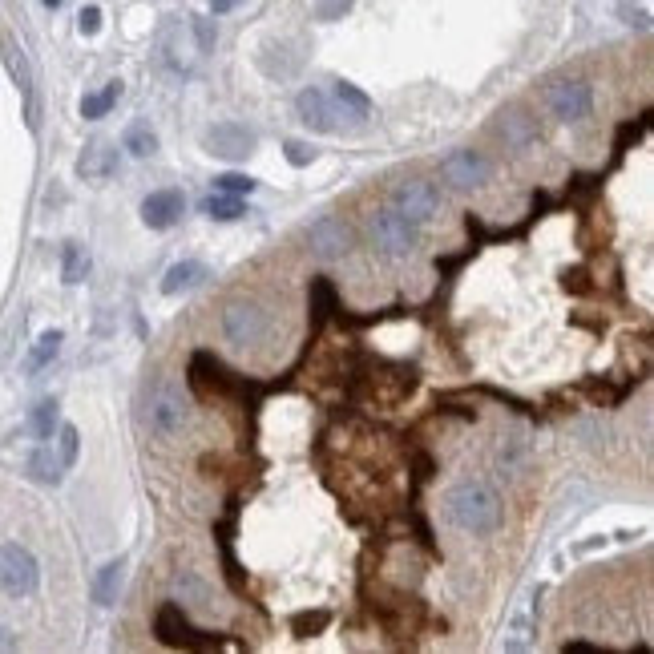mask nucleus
<instances>
[{
    "mask_svg": "<svg viewBox=\"0 0 654 654\" xmlns=\"http://www.w3.org/2000/svg\"><path fill=\"white\" fill-rule=\"evenodd\" d=\"M327 626V614H303V618H295V634H311V630H323Z\"/></svg>",
    "mask_w": 654,
    "mask_h": 654,
    "instance_id": "obj_34",
    "label": "nucleus"
},
{
    "mask_svg": "<svg viewBox=\"0 0 654 654\" xmlns=\"http://www.w3.org/2000/svg\"><path fill=\"white\" fill-rule=\"evenodd\" d=\"M85 275H89V255H85V247L65 243V251H61V279H65L69 287H77V283H85Z\"/></svg>",
    "mask_w": 654,
    "mask_h": 654,
    "instance_id": "obj_22",
    "label": "nucleus"
},
{
    "mask_svg": "<svg viewBox=\"0 0 654 654\" xmlns=\"http://www.w3.org/2000/svg\"><path fill=\"white\" fill-rule=\"evenodd\" d=\"M154 626H158V638H162L166 646L202 650V646H210V642H214V638H206L202 630H194V626L186 622L182 606H162V610H158V618H154Z\"/></svg>",
    "mask_w": 654,
    "mask_h": 654,
    "instance_id": "obj_9",
    "label": "nucleus"
},
{
    "mask_svg": "<svg viewBox=\"0 0 654 654\" xmlns=\"http://www.w3.org/2000/svg\"><path fill=\"white\" fill-rule=\"evenodd\" d=\"M214 190H223V194H251L255 190V178H247V174H223V178H214Z\"/></svg>",
    "mask_w": 654,
    "mask_h": 654,
    "instance_id": "obj_30",
    "label": "nucleus"
},
{
    "mask_svg": "<svg viewBox=\"0 0 654 654\" xmlns=\"http://www.w3.org/2000/svg\"><path fill=\"white\" fill-rule=\"evenodd\" d=\"M348 5H352V0H327V5L319 9V17H323V21H332V17H340Z\"/></svg>",
    "mask_w": 654,
    "mask_h": 654,
    "instance_id": "obj_35",
    "label": "nucleus"
},
{
    "mask_svg": "<svg viewBox=\"0 0 654 654\" xmlns=\"http://www.w3.org/2000/svg\"><path fill=\"white\" fill-rule=\"evenodd\" d=\"M77 29H81L85 37H93V33L101 29V9H97V5H85L81 17H77Z\"/></svg>",
    "mask_w": 654,
    "mask_h": 654,
    "instance_id": "obj_32",
    "label": "nucleus"
},
{
    "mask_svg": "<svg viewBox=\"0 0 654 654\" xmlns=\"http://www.w3.org/2000/svg\"><path fill=\"white\" fill-rule=\"evenodd\" d=\"M445 509H449V521H453L457 529L473 533V537L493 533L497 521H501V501H497V493H493L489 485H481V481H465V485L449 489Z\"/></svg>",
    "mask_w": 654,
    "mask_h": 654,
    "instance_id": "obj_1",
    "label": "nucleus"
},
{
    "mask_svg": "<svg viewBox=\"0 0 654 654\" xmlns=\"http://www.w3.org/2000/svg\"><path fill=\"white\" fill-rule=\"evenodd\" d=\"M590 85L586 81H554L545 89V105L558 122H582L590 114Z\"/></svg>",
    "mask_w": 654,
    "mask_h": 654,
    "instance_id": "obj_7",
    "label": "nucleus"
},
{
    "mask_svg": "<svg viewBox=\"0 0 654 654\" xmlns=\"http://www.w3.org/2000/svg\"><path fill=\"white\" fill-rule=\"evenodd\" d=\"M0 57H5V65H9V73H13V81H17V89H21L25 101H29V114H33V69H29V61H25V53L17 49L13 37L0 41Z\"/></svg>",
    "mask_w": 654,
    "mask_h": 654,
    "instance_id": "obj_16",
    "label": "nucleus"
},
{
    "mask_svg": "<svg viewBox=\"0 0 654 654\" xmlns=\"http://www.w3.org/2000/svg\"><path fill=\"white\" fill-rule=\"evenodd\" d=\"M29 428H33L37 441H49L53 428H57V400H41L33 408V416H29Z\"/></svg>",
    "mask_w": 654,
    "mask_h": 654,
    "instance_id": "obj_25",
    "label": "nucleus"
},
{
    "mask_svg": "<svg viewBox=\"0 0 654 654\" xmlns=\"http://www.w3.org/2000/svg\"><path fill=\"white\" fill-rule=\"evenodd\" d=\"M223 336L235 348H251V344H259L267 336V315L255 303H231L223 311Z\"/></svg>",
    "mask_w": 654,
    "mask_h": 654,
    "instance_id": "obj_5",
    "label": "nucleus"
},
{
    "mask_svg": "<svg viewBox=\"0 0 654 654\" xmlns=\"http://www.w3.org/2000/svg\"><path fill=\"white\" fill-rule=\"evenodd\" d=\"M202 214L206 218H218V223H235V218H243L247 214V206L239 202V194H210L206 202H202Z\"/></svg>",
    "mask_w": 654,
    "mask_h": 654,
    "instance_id": "obj_20",
    "label": "nucleus"
},
{
    "mask_svg": "<svg viewBox=\"0 0 654 654\" xmlns=\"http://www.w3.org/2000/svg\"><path fill=\"white\" fill-rule=\"evenodd\" d=\"M190 33H194V41H198V53H210L214 49V25L210 21H202V17H190Z\"/></svg>",
    "mask_w": 654,
    "mask_h": 654,
    "instance_id": "obj_31",
    "label": "nucleus"
},
{
    "mask_svg": "<svg viewBox=\"0 0 654 654\" xmlns=\"http://www.w3.org/2000/svg\"><path fill=\"white\" fill-rule=\"evenodd\" d=\"M255 142L259 138L239 122H218L206 130V150L214 158H227V162H243L247 154H255Z\"/></svg>",
    "mask_w": 654,
    "mask_h": 654,
    "instance_id": "obj_8",
    "label": "nucleus"
},
{
    "mask_svg": "<svg viewBox=\"0 0 654 654\" xmlns=\"http://www.w3.org/2000/svg\"><path fill=\"white\" fill-rule=\"evenodd\" d=\"M122 586H126V562L101 566L97 578H93V602H97V606H114L118 594H122Z\"/></svg>",
    "mask_w": 654,
    "mask_h": 654,
    "instance_id": "obj_15",
    "label": "nucleus"
},
{
    "mask_svg": "<svg viewBox=\"0 0 654 654\" xmlns=\"http://www.w3.org/2000/svg\"><path fill=\"white\" fill-rule=\"evenodd\" d=\"M436 186L432 182H424V178H408V182H400L396 190H392V210H400L408 223H428V218L436 214Z\"/></svg>",
    "mask_w": 654,
    "mask_h": 654,
    "instance_id": "obj_6",
    "label": "nucleus"
},
{
    "mask_svg": "<svg viewBox=\"0 0 654 654\" xmlns=\"http://www.w3.org/2000/svg\"><path fill=\"white\" fill-rule=\"evenodd\" d=\"M13 642H17L13 630H9V626H0V650H13Z\"/></svg>",
    "mask_w": 654,
    "mask_h": 654,
    "instance_id": "obj_38",
    "label": "nucleus"
},
{
    "mask_svg": "<svg viewBox=\"0 0 654 654\" xmlns=\"http://www.w3.org/2000/svg\"><path fill=\"white\" fill-rule=\"evenodd\" d=\"M45 5H49V9H57V5H61V0H45Z\"/></svg>",
    "mask_w": 654,
    "mask_h": 654,
    "instance_id": "obj_39",
    "label": "nucleus"
},
{
    "mask_svg": "<svg viewBox=\"0 0 654 654\" xmlns=\"http://www.w3.org/2000/svg\"><path fill=\"white\" fill-rule=\"evenodd\" d=\"M118 170V150H109V142H89L85 146V154L77 158V174L85 178V182H101V178H109Z\"/></svg>",
    "mask_w": 654,
    "mask_h": 654,
    "instance_id": "obj_14",
    "label": "nucleus"
},
{
    "mask_svg": "<svg viewBox=\"0 0 654 654\" xmlns=\"http://www.w3.org/2000/svg\"><path fill=\"white\" fill-rule=\"evenodd\" d=\"M501 134H505L509 146H525L533 138V122L521 114V109H505V114H501Z\"/></svg>",
    "mask_w": 654,
    "mask_h": 654,
    "instance_id": "obj_23",
    "label": "nucleus"
},
{
    "mask_svg": "<svg viewBox=\"0 0 654 654\" xmlns=\"http://www.w3.org/2000/svg\"><path fill=\"white\" fill-rule=\"evenodd\" d=\"M622 17H626L630 25H638V29H646V25H650V17H646L642 9H634V5H622Z\"/></svg>",
    "mask_w": 654,
    "mask_h": 654,
    "instance_id": "obj_36",
    "label": "nucleus"
},
{
    "mask_svg": "<svg viewBox=\"0 0 654 654\" xmlns=\"http://www.w3.org/2000/svg\"><path fill=\"white\" fill-rule=\"evenodd\" d=\"M441 178L457 190H469V186H481L489 178V162L477 154V150H453L445 162H441Z\"/></svg>",
    "mask_w": 654,
    "mask_h": 654,
    "instance_id": "obj_10",
    "label": "nucleus"
},
{
    "mask_svg": "<svg viewBox=\"0 0 654 654\" xmlns=\"http://www.w3.org/2000/svg\"><path fill=\"white\" fill-rule=\"evenodd\" d=\"M57 436H61V465H65V469H73V465H77V453H81L77 428H73V424H61V432H57Z\"/></svg>",
    "mask_w": 654,
    "mask_h": 654,
    "instance_id": "obj_29",
    "label": "nucleus"
},
{
    "mask_svg": "<svg viewBox=\"0 0 654 654\" xmlns=\"http://www.w3.org/2000/svg\"><path fill=\"white\" fill-rule=\"evenodd\" d=\"M126 150H130L134 158H150V154L158 150V138H154V130H150L146 122H134V126L126 130Z\"/></svg>",
    "mask_w": 654,
    "mask_h": 654,
    "instance_id": "obj_24",
    "label": "nucleus"
},
{
    "mask_svg": "<svg viewBox=\"0 0 654 654\" xmlns=\"http://www.w3.org/2000/svg\"><path fill=\"white\" fill-rule=\"evenodd\" d=\"M182 206H186V198H182L178 190H154V194L142 202V223H146L150 231H170L178 218H182Z\"/></svg>",
    "mask_w": 654,
    "mask_h": 654,
    "instance_id": "obj_11",
    "label": "nucleus"
},
{
    "mask_svg": "<svg viewBox=\"0 0 654 654\" xmlns=\"http://www.w3.org/2000/svg\"><path fill=\"white\" fill-rule=\"evenodd\" d=\"M283 150H287V162H291V166H307V162L315 158V150H311V146H303V142H287Z\"/></svg>",
    "mask_w": 654,
    "mask_h": 654,
    "instance_id": "obj_33",
    "label": "nucleus"
},
{
    "mask_svg": "<svg viewBox=\"0 0 654 654\" xmlns=\"http://www.w3.org/2000/svg\"><path fill=\"white\" fill-rule=\"evenodd\" d=\"M118 97H122V81H109L105 89H97V93H85V97H81V118H89V122L105 118L109 109L118 105Z\"/></svg>",
    "mask_w": 654,
    "mask_h": 654,
    "instance_id": "obj_18",
    "label": "nucleus"
},
{
    "mask_svg": "<svg viewBox=\"0 0 654 654\" xmlns=\"http://www.w3.org/2000/svg\"><path fill=\"white\" fill-rule=\"evenodd\" d=\"M243 0H210V13L218 17V13H231V9H239Z\"/></svg>",
    "mask_w": 654,
    "mask_h": 654,
    "instance_id": "obj_37",
    "label": "nucleus"
},
{
    "mask_svg": "<svg viewBox=\"0 0 654 654\" xmlns=\"http://www.w3.org/2000/svg\"><path fill=\"white\" fill-rule=\"evenodd\" d=\"M150 428L158 441H174V436L186 428V404H182V392L174 384H162L150 400Z\"/></svg>",
    "mask_w": 654,
    "mask_h": 654,
    "instance_id": "obj_4",
    "label": "nucleus"
},
{
    "mask_svg": "<svg viewBox=\"0 0 654 654\" xmlns=\"http://www.w3.org/2000/svg\"><path fill=\"white\" fill-rule=\"evenodd\" d=\"M529 634H533L529 610H517V618H513V626H509V638H505V650H521V646L529 642Z\"/></svg>",
    "mask_w": 654,
    "mask_h": 654,
    "instance_id": "obj_28",
    "label": "nucleus"
},
{
    "mask_svg": "<svg viewBox=\"0 0 654 654\" xmlns=\"http://www.w3.org/2000/svg\"><path fill=\"white\" fill-rule=\"evenodd\" d=\"M295 109H299V122L315 134H332L336 130V114H332V101H327L323 89H303L295 97Z\"/></svg>",
    "mask_w": 654,
    "mask_h": 654,
    "instance_id": "obj_12",
    "label": "nucleus"
},
{
    "mask_svg": "<svg viewBox=\"0 0 654 654\" xmlns=\"http://www.w3.org/2000/svg\"><path fill=\"white\" fill-rule=\"evenodd\" d=\"M41 582V570H37V558L25 550V545L9 541L0 545V594L9 598H29Z\"/></svg>",
    "mask_w": 654,
    "mask_h": 654,
    "instance_id": "obj_2",
    "label": "nucleus"
},
{
    "mask_svg": "<svg viewBox=\"0 0 654 654\" xmlns=\"http://www.w3.org/2000/svg\"><path fill=\"white\" fill-rule=\"evenodd\" d=\"M57 352H61V332H57V327H49V332H41V340L33 344V352L25 360V372H41L45 364L57 360Z\"/></svg>",
    "mask_w": 654,
    "mask_h": 654,
    "instance_id": "obj_21",
    "label": "nucleus"
},
{
    "mask_svg": "<svg viewBox=\"0 0 654 654\" xmlns=\"http://www.w3.org/2000/svg\"><path fill=\"white\" fill-rule=\"evenodd\" d=\"M336 101H340V105H348L356 118H368V109H372L368 93H364V89H356L352 81H336Z\"/></svg>",
    "mask_w": 654,
    "mask_h": 654,
    "instance_id": "obj_26",
    "label": "nucleus"
},
{
    "mask_svg": "<svg viewBox=\"0 0 654 654\" xmlns=\"http://www.w3.org/2000/svg\"><path fill=\"white\" fill-rule=\"evenodd\" d=\"M311 311H315V323L336 311V291H332V283H327V279L311 283Z\"/></svg>",
    "mask_w": 654,
    "mask_h": 654,
    "instance_id": "obj_27",
    "label": "nucleus"
},
{
    "mask_svg": "<svg viewBox=\"0 0 654 654\" xmlns=\"http://www.w3.org/2000/svg\"><path fill=\"white\" fill-rule=\"evenodd\" d=\"M311 247L323 259H336V255H344L352 247V231L344 227V218H319V223L311 227Z\"/></svg>",
    "mask_w": 654,
    "mask_h": 654,
    "instance_id": "obj_13",
    "label": "nucleus"
},
{
    "mask_svg": "<svg viewBox=\"0 0 654 654\" xmlns=\"http://www.w3.org/2000/svg\"><path fill=\"white\" fill-rule=\"evenodd\" d=\"M202 279H206V267H202V263H194V259L174 263V267L162 275V295H182V291L198 287Z\"/></svg>",
    "mask_w": 654,
    "mask_h": 654,
    "instance_id": "obj_17",
    "label": "nucleus"
},
{
    "mask_svg": "<svg viewBox=\"0 0 654 654\" xmlns=\"http://www.w3.org/2000/svg\"><path fill=\"white\" fill-rule=\"evenodd\" d=\"M61 469H65L61 457H53L45 445L29 453V477H33V481H41V485H61V477H65Z\"/></svg>",
    "mask_w": 654,
    "mask_h": 654,
    "instance_id": "obj_19",
    "label": "nucleus"
},
{
    "mask_svg": "<svg viewBox=\"0 0 654 654\" xmlns=\"http://www.w3.org/2000/svg\"><path fill=\"white\" fill-rule=\"evenodd\" d=\"M372 239H376V247H380L384 255H392V259L412 255V251H416V223H408L400 210L384 206V210L372 214Z\"/></svg>",
    "mask_w": 654,
    "mask_h": 654,
    "instance_id": "obj_3",
    "label": "nucleus"
}]
</instances>
